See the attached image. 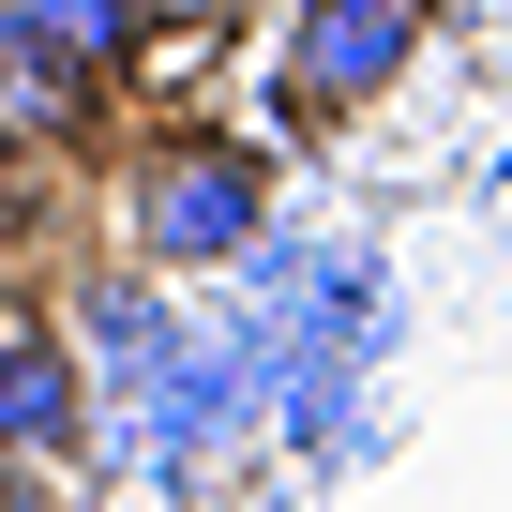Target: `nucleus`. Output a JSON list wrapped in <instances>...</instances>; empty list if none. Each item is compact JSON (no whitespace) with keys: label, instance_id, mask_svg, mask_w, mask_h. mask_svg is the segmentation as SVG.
Here are the masks:
<instances>
[{"label":"nucleus","instance_id":"39448f33","mask_svg":"<svg viewBox=\"0 0 512 512\" xmlns=\"http://www.w3.org/2000/svg\"><path fill=\"white\" fill-rule=\"evenodd\" d=\"M151 16H166V46H226V31L272 16V0H151Z\"/></svg>","mask_w":512,"mask_h":512},{"label":"nucleus","instance_id":"f257e3e1","mask_svg":"<svg viewBox=\"0 0 512 512\" xmlns=\"http://www.w3.org/2000/svg\"><path fill=\"white\" fill-rule=\"evenodd\" d=\"M256 226H272V166H256L241 136H136L121 166V256H151V272H226V256H256Z\"/></svg>","mask_w":512,"mask_h":512},{"label":"nucleus","instance_id":"20e7f679","mask_svg":"<svg viewBox=\"0 0 512 512\" xmlns=\"http://www.w3.org/2000/svg\"><path fill=\"white\" fill-rule=\"evenodd\" d=\"M0 46L76 61V76H136L166 46V16H151V0H0Z\"/></svg>","mask_w":512,"mask_h":512},{"label":"nucleus","instance_id":"7ed1b4c3","mask_svg":"<svg viewBox=\"0 0 512 512\" xmlns=\"http://www.w3.org/2000/svg\"><path fill=\"white\" fill-rule=\"evenodd\" d=\"M76 437H91V362H76L61 317L16 302V332H0V452L16 467H76Z\"/></svg>","mask_w":512,"mask_h":512},{"label":"nucleus","instance_id":"f03ea898","mask_svg":"<svg viewBox=\"0 0 512 512\" xmlns=\"http://www.w3.org/2000/svg\"><path fill=\"white\" fill-rule=\"evenodd\" d=\"M422 31H437V0H287V106L302 121L392 106L407 61H422Z\"/></svg>","mask_w":512,"mask_h":512}]
</instances>
